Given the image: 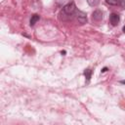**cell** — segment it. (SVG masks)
<instances>
[{
  "instance_id": "cell-7",
  "label": "cell",
  "mask_w": 125,
  "mask_h": 125,
  "mask_svg": "<svg viewBox=\"0 0 125 125\" xmlns=\"http://www.w3.org/2000/svg\"><path fill=\"white\" fill-rule=\"evenodd\" d=\"M84 75H85V77H86L87 81L89 82V81H90V79H91V75H92V70H91L90 68H87V69H85V70H84Z\"/></svg>"
},
{
  "instance_id": "cell-5",
  "label": "cell",
  "mask_w": 125,
  "mask_h": 125,
  "mask_svg": "<svg viewBox=\"0 0 125 125\" xmlns=\"http://www.w3.org/2000/svg\"><path fill=\"white\" fill-rule=\"evenodd\" d=\"M39 19H40V16L37 15V14H34L33 16H31V19H30V21H29L30 26H33V25L39 21Z\"/></svg>"
},
{
  "instance_id": "cell-9",
  "label": "cell",
  "mask_w": 125,
  "mask_h": 125,
  "mask_svg": "<svg viewBox=\"0 0 125 125\" xmlns=\"http://www.w3.org/2000/svg\"><path fill=\"white\" fill-rule=\"evenodd\" d=\"M104 71H106V67H104V68L102 70V72H104Z\"/></svg>"
},
{
  "instance_id": "cell-2",
  "label": "cell",
  "mask_w": 125,
  "mask_h": 125,
  "mask_svg": "<svg viewBox=\"0 0 125 125\" xmlns=\"http://www.w3.org/2000/svg\"><path fill=\"white\" fill-rule=\"evenodd\" d=\"M76 19H77L78 22L81 23V24H84V23L87 22V16H86V14L81 12V11H77L76 12Z\"/></svg>"
},
{
  "instance_id": "cell-3",
  "label": "cell",
  "mask_w": 125,
  "mask_h": 125,
  "mask_svg": "<svg viewBox=\"0 0 125 125\" xmlns=\"http://www.w3.org/2000/svg\"><path fill=\"white\" fill-rule=\"evenodd\" d=\"M119 21H120L119 15H117V14H115V13H112V14L109 16V21H110V23H111L113 26H116V25L118 24Z\"/></svg>"
},
{
  "instance_id": "cell-1",
  "label": "cell",
  "mask_w": 125,
  "mask_h": 125,
  "mask_svg": "<svg viewBox=\"0 0 125 125\" xmlns=\"http://www.w3.org/2000/svg\"><path fill=\"white\" fill-rule=\"evenodd\" d=\"M75 11H76V6L74 2H69L66 5H64L62 8V12L65 15H72Z\"/></svg>"
},
{
  "instance_id": "cell-10",
  "label": "cell",
  "mask_w": 125,
  "mask_h": 125,
  "mask_svg": "<svg viewBox=\"0 0 125 125\" xmlns=\"http://www.w3.org/2000/svg\"><path fill=\"white\" fill-rule=\"evenodd\" d=\"M121 83H123V84H125V80H123V81H121Z\"/></svg>"
},
{
  "instance_id": "cell-11",
  "label": "cell",
  "mask_w": 125,
  "mask_h": 125,
  "mask_svg": "<svg viewBox=\"0 0 125 125\" xmlns=\"http://www.w3.org/2000/svg\"><path fill=\"white\" fill-rule=\"evenodd\" d=\"M123 32H124V33H125V26H124V27H123Z\"/></svg>"
},
{
  "instance_id": "cell-8",
  "label": "cell",
  "mask_w": 125,
  "mask_h": 125,
  "mask_svg": "<svg viewBox=\"0 0 125 125\" xmlns=\"http://www.w3.org/2000/svg\"><path fill=\"white\" fill-rule=\"evenodd\" d=\"M87 2H88V4H89L90 6L96 7V6L100 3V0H87Z\"/></svg>"
},
{
  "instance_id": "cell-6",
  "label": "cell",
  "mask_w": 125,
  "mask_h": 125,
  "mask_svg": "<svg viewBox=\"0 0 125 125\" xmlns=\"http://www.w3.org/2000/svg\"><path fill=\"white\" fill-rule=\"evenodd\" d=\"M106 4L108 5H111V6H117V5H120L122 3V0H105Z\"/></svg>"
},
{
  "instance_id": "cell-4",
  "label": "cell",
  "mask_w": 125,
  "mask_h": 125,
  "mask_svg": "<svg viewBox=\"0 0 125 125\" xmlns=\"http://www.w3.org/2000/svg\"><path fill=\"white\" fill-rule=\"evenodd\" d=\"M92 18H93L94 21H101L103 19V13H102V11H100V10L94 11V13L92 14Z\"/></svg>"
}]
</instances>
